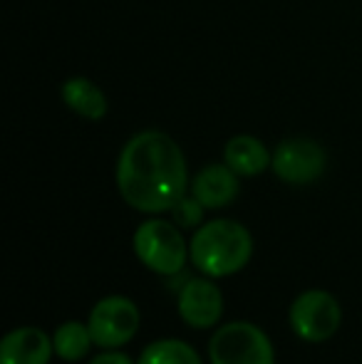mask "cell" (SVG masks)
Here are the masks:
<instances>
[{
	"mask_svg": "<svg viewBox=\"0 0 362 364\" xmlns=\"http://www.w3.org/2000/svg\"><path fill=\"white\" fill-rule=\"evenodd\" d=\"M117 188L142 213L171 211L186 196V159L164 132H139L124 144L117 161Z\"/></svg>",
	"mask_w": 362,
	"mask_h": 364,
	"instance_id": "cell-1",
	"label": "cell"
},
{
	"mask_svg": "<svg viewBox=\"0 0 362 364\" xmlns=\"http://www.w3.org/2000/svg\"><path fill=\"white\" fill-rule=\"evenodd\" d=\"M253 253V238L246 225L236 220H208L193 233L188 255L191 263L208 278H228L246 268Z\"/></svg>",
	"mask_w": 362,
	"mask_h": 364,
	"instance_id": "cell-2",
	"label": "cell"
},
{
	"mask_svg": "<svg viewBox=\"0 0 362 364\" xmlns=\"http://www.w3.org/2000/svg\"><path fill=\"white\" fill-rule=\"evenodd\" d=\"M134 253L147 268L159 275L181 273L186 258H191L181 230L161 218L144 220L134 230Z\"/></svg>",
	"mask_w": 362,
	"mask_h": 364,
	"instance_id": "cell-3",
	"label": "cell"
},
{
	"mask_svg": "<svg viewBox=\"0 0 362 364\" xmlns=\"http://www.w3.org/2000/svg\"><path fill=\"white\" fill-rule=\"evenodd\" d=\"M211 364H275L273 345L261 327L251 322H228L208 342Z\"/></svg>",
	"mask_w": 362,
	"mask_h": 364,
	"instance_id": "cell-4",
	"label": "cell"
},
{
	"mask_svg": "<svg viewBox=\"0 0 362 364\" xmlns=\"http://www.w3.org/2000/svg\"><path fill=\"white\" fill-rule=\"evenodd\" d=\"M343 310L328 290H305L290 305V327L305 342H325L340 330Z\"/></svg>",
	"mask_w": 362,
	"mask_h": 364,
	"instance_id": "cell-5",
	"label": "cell"
},
{
	"mask_svg": "<svg viewBox=\"0 0 362 364\" xmlns=\"http://www.w3.org/2000/svg\"><path fill=\"white\" fill-rule=\"evenodd\" d=\"M87 325L95 345L102 350H117L139 330V307L129 297L110 295L92 307Z\"/></svg>",
	"mask_w": 362,
	"mask_h": 364,
	"instance_id": "cell-6",
	"label": "cell"
},
{
	"mask_svg": "<svg viewBox=\"0 0 362 364\" xmlns=\"http://www.w3.org/2000/svg\"><path fill=\"white\" fill-rule=\"evenodd\" d=\"M328 166V154L313 139H285L275 146L271 168L285 183L305 186L320 178Z\"/></svg>",
	"mask_w": 362,
	"mask_h": 364,
	"instance_id": "cell-7",
	"label": "cell"
},
{
	"mask_svg": "<svg viewBox=\"0 0 362 364\" xmlns=\"http://www.w3.org/2000/svg\"><path fill=\"white\" fill-rule=\"evenodd\" d=\"M179 315L186 325L208 330L223 315V295L211 280L193 278L179 292Z\"/></svg>",
	"mask_w": 362,
	"mask_h": 364,
	"instance_id": "cell-8",
	"label": "cell"
},
{
	"mask_svg": "<svg viewBox=\"0 0 362 364\" xmlns=\"http://www.w3.org/2000/svg\"><path fill=\"white\" fill-rule=\"evenodd\" d=\"M55 347L38 327H18L0 342V364H48Z\"/></svg>",
	"mask_w": 362,
	"mask_h": 364,
	"instance_id": "cell-9",
	"label": "cell"
},
{
	"mask_svg": "<svg viewBox=\"0 0 362 364\" xmlns=\"http://www.w3.org/2000/svg\"><path fill=\"white\" fill-rule=\"evenodd\" d=\"M191 193L203 208H223L238 196V173L228 164H208L193 176Z\"/></svg>",
	"mask_w": 362,
	"mask_h": 364,
	"instance_id": "cell-10",
	"label": "cell"
},
{
	"mask_svg": "<svg viewBox=\"0 0 362 364\" xmlns=\"http://www.w3.org/2000/svg\"><path fill=\"white\" fill-rule=\"evenodd\" d=\"M223 161L238 173V176H258L273 161V154L268 151L261 139L251 134H238L228 139L223 149Z\"/></svg>",
	"mask_w": 362,
	"mask_h": 364,
	"instance_id": "cell-11",
	"label": "cell"
},
{
	"mask_svg": "<svg viewBox=\"0 0 362 364\" xmlns=\"http://www.w3.org/2000/svg\"><path fill=\"white\" fill-rule=\"evenodd\" d=\"M63 102L87 122H100L107 117V97L87 77H70L60 90Z\"/></svg>",
	"mask_w": 362,
	"mask_h": 364,
	"instance_id": "cell-12",
	"label": "cell"
},
{
	"mask_svg": "<svg viewBox=\"0 0 362 364\" xmlns=\"http://www.w3.org/2000/svg\"><path fill=\"white\" fill-rule=\"evenodd\" d=\"M92 345H95V340H92L90 325H82V322H65L53 337L55 355L65 362H78L87 357Z\"/></svg>",
	"mask_w": 362,
	"mask_h": 364,
	"instance_id": "cell-13",
	"label": "cell"
},
{
	"mask_svg": "<svg viewBox=\"0 0 362 364\" xmlns=\"http://www.w3.org/2000/svg\"><path fill=\"white\" fill-rule=\"evenodd\" d=\"M139 364H201V357L181 340H159L142 352Z\"/></svg>",
	"mask_w": 362,
	"mask_h": 364,
	"instance_id": "cell-14",
	"label": "cell"
},
{
	"mask_svg": "<svg viewBox=\"0 0 362 364\" xmlns=\"http://www.w3.org/2000/svg\"><path fill=\"white\" fill-rule=\"evenodd\" d=\"M171 213H174V220L179 223V228H193V225H198L203 218V203L191 193V196H183L181 201L171 208Z\"/></svg>",
	"mask_w": 362,
	"mask_h": 364,
	"instance_id": "cell-15",
	"label": "cell"
},
{
	"mask_svg": "<svg viewBox=\"0 0 362 364\" xmlns=\"http://www.w3.org/2000/svg\"><path fill=\"white\" fill-rule=\"evenodd\" d=\"M90 364H134L124 352H102L100 357H95Z\"/></svg>",
	"mask_w": 362,
	"mask_h": 364,
	"instance_id": "cell-16",
	"label": "cell"
}]
</instances>
